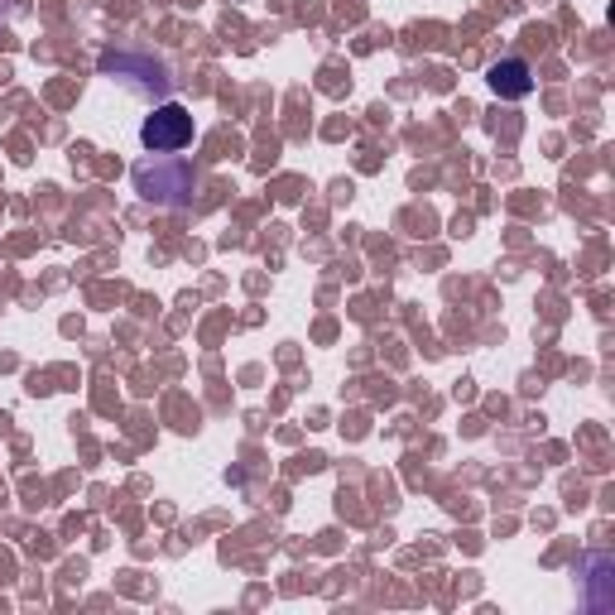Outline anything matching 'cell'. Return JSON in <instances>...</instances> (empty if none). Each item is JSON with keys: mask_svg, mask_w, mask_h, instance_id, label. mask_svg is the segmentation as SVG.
<instances>
[{"mask_svg": "<svg viewBox=\"0 0 615 615\" xmlns=\"http://www.w3.org/2000/svg\"><path fill=\"white\" fill-rule=\"evenodd\" d=\"M140 140L149 154H178L193 140V111L183 101H164L159 111H149V121L140 125Z\"/></svg>", "mask_w": 615, "mask_h": 615, "instance_id": "1", "label": "cell"}, {"mask_svg": "<svg viewBox=\"0 0 615 615\" xmlns=\"http://www.w3.org/2000/svg\"><path fill=\"white\" fill-rule=\"evenodd\" d=\"M491 92H500V97H529V92H534L529 63H519V58H510V63H495V68H491Z\"/></svg>", "mask_w": 615, "mask_h": 615, "instance_id": "2", "label": "cell"}]
</instances>
